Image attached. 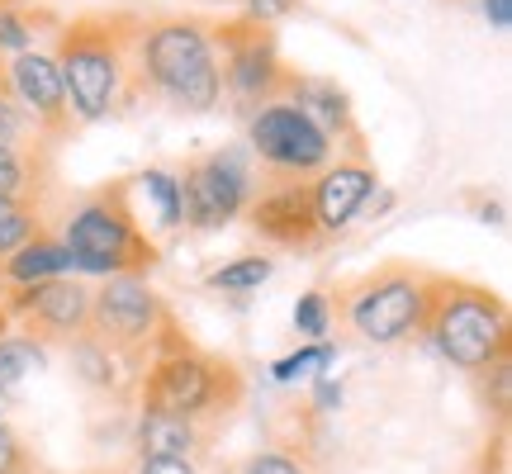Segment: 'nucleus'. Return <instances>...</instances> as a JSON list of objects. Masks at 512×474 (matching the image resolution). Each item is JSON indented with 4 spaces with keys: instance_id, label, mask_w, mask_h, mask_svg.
I'll return each mask as SVG.
<instances>
[{
    "instance_id": "23",
    "label": "nucleus",
    "mask_w": 512,
    "mask_h": 474,
    "mask_svg": "<svg viewBox=\"0 0 512 474\" xmlns=\"http://www.w3.org/2000/svg\"><path fill=\"white\" fill-rule=\"evenodd\" d=\"M332 361H337V347H332V342H313V347L294 351V356H280V361L271 365V380L290 384V380H299V375H323Z\"/></svg>"
},
{
    "instance_id": "26",
    "label": "nucleus",
    "mask_w": 512,
    "mask_h": 474,
    "mask_svg": "<svg viewBox=\"0 0 512 474\" xmlns=\"http://www.w3.org/2000/svg\"><path fill=\"white\" fill-rule=\"evenodd\" d=\"M0 474H34V456H29V446L0 422Z\"/></svg>"
},
{
    "instance_id": "9",
    "label": "nucleus",
    "mask_w": 512,
    "mask_h": 474,
    "mask_svg": "<svg viewBox=\"0 0 512 474\" xmlns=\"http://www.w3.org/2000/svg\"><path fill=\"white\" fill-rule=\"evenodd\" d=\"M171 318V304L147 285V275H110L100 280V290H91V332L143 365Z\"/></svg>"
},
{
    "instance_id": "27",
    "label": "nucleus",
    "mask_w": 512,
    "mask_h": 474,
    "mask_svg": "<svg viewBox=\"0 0 512 474\" xmlns=\"http://www.w3.org/2000/svg\"><path fill=\"white\" fill-rule=\"evenodd\" d=\"M29 38H34V29H29V15L0 10V53H5V48H10V53H24V48H29Z\"/></svg>"
},
{
    "instance_id": "12",
    "label": "nucleus",
    "mask_w": 512,
    "mask_h": 474,
    "mask_svg": "<svg viewBox=\"0 0 512 474\" xmlns=\"http://www.w3.org/2000/svg\"><path fill=\"white\" fill-rule=\"evenodd\" d=\"M247 223L261 242L285 247V252H313L323 247L318 219H313V190L309 181H280L271 190H256L247 204Z\"/></svg>"
},
{
    "instance_id": "14",
    "label": "nucleus",
    "mask_w": 512,
    "mask_h": 474,
    "mask_svg": "<svg viewBox=\"0 0 512 474\" xmlns=\"http://www.w3.org/2000/svg\"><path fill=\"white\" fill-rule=\"evenodd\" d=\"M375 185H380V176H375V162H370V157H332L309 181L318 237L332 242L337 233H347L351 223L361 219V209L370 204Z\"/></svg>"
},
{
    "instance_id": "29",
    "label": "nucleus",
    "mask_w": 512,
    "mask_h": 474,
    "mask_svg": "<svg viewBox=\"0 0 512 474\" xmlns=\"http://www.w3.org/2000/svg\"><path fill=\"white\" fill-rule=\"evenodd\" d=\"M133 474H200L195 460H162V456H138Z\"/></svg>"
},
{
    "instance_id": "25",
    "label": "nucleus",
    "mask_w": 512,
    "mask_h": 474,
    "mask_svg": "<svg viewBox=\"0 0 512 474\" xmlns=\"http://www.w3.org/2000/svg\"><path fill=\"white\" fill-rule=\"evenodd\" d=\"M238 474H309V465L290 451H256V456L242 460Z\"/></svg>"
},
{
    "instance_id": "11",
    "label": "nucleus",
    "mask_w": 512,
    "mask_h": 474,
    "mask_svg": "<svg viewBox=\"0 0 512 474\" xmlns=\"http://www.w3.org/2000/svg\"><path fill=\"white\" fill-rule=\"evenodd\" d=\"M0 309L10 313V323H24V337H34L38 347L48 342H72L91 328V285L62 275V280H43V285H19Z\"/></svg>"
},
{
    "instance_id": "16",
    "label": "nucleus",
    "mask_w": 512,
    "mask_h": 474,
    "mask_svg": "<svg viewBox=\"0 0 512 474\" xmlns=\"http://www.w3.org/2000/svg\"><path fill=\"white\" fill-rule=\"evenodd\" d=\"M48 181H53V147L48 143H0V200L43 204Z\"/></svg>"
},
{
    "instance_id": "7",
    "label": "nucleus",
    "mask_w": 512,
    "mask_h": 474,
    "mask_svg": "<svg viewBox=\"0 0 512 474\" xmlns=\"http://www.w3.org/2000/svg\"><path fill=\"white\" fill-rule=\"evenodd\" d=\"M214 38V57H219V81H223V100L233 105V114H256L261 105L285 100L294 81V67L280 57L271 24H256V19H219L209 24Z\"/></svg>"
},
{
    "instance_id": "24",
    "label": "nucleus",
    "mask_w": 512,
    "mask_h": 474,
    "mask_svg": "<svg viewBox=\"0 0 512 474\" xmlns=\"http://www.w3.org/2000/svg\"><path fill=\"white\" fill-rule=\"evenodd\" d=\"M294 332H299L304 342H328L332 304H328V294H323V290L299 294V304H294Z\"/></svg>"
},
{
    "instance_id": "20",
    "label": "nucleus",
    "mask_w": 512,
    "mask_h": 474,
    "mask_svg": "<svg viewBox=\"0 0 512 474\" xmlns=\"http://www.w3.org/2000/svg\"><path fill=\"white\" fill-rule=\"evenodd\" d=\"M43 233V204L29 200H0V261L15 256L29 237Z\"/></svg>"
},
{
    "instance_id": "4",
    "label": "nucleus",
    "mask_w": 512,
    "mask_h": 474,
    "mask_svg": "<svg viewBox=\"0 0 512 474\" xmlns=\"http://www.w3.org/2000/svg\"><path fill=\"white\" fill-rule=\"evenodd\" d=\"M422 337L437 347L441 361H451L465 375H484L512 356V313L508 299L465 275H437L427 280V313Z\"/></svg>"
},
{
    "instance_id": "28",
    "label": "nucleus",
    "mask_w": 512,
    "mask_h": 474,
    "mask_svg": "<svg viewBox=\"0 0 512 474\" xmlns=\"http://www.w3.org/2000/svg\"><path fill=\"white\" fill-rule=\"evenodd\" d=\"M299 5H304V0H242L247 19H256V24H280V19H290Z\"/></svg>"
},
{
    "instance_id": "8",
    "label": "nucleus",
    "mask_w": 512,
    "mask_h": 474,
    "mask_svg": "<svg viewBox=\"0 0 512 474\" xmlns=\"http://www.w3.org/2000/svg\"><path fill=\"white\" fill-rule=\"evenodd\" d=\"M176 190H181V219L195 233H219L233 219L247 214L256 195V171L238 147H219V152H200L176 171Z\"/></svg>"
},
{
    "instance_id": "6",
    "label": "nucleus",
    "mask_w": 512,
    "mask_h": 474,
    "mask_svg": "<svg viewBox=\"0 0 512 474\" xmlns=\"http://www.w3.org/2000/svg\"><path fill=\"white\" fill-rule=\"evenodd\" d=\"M427 280H432V271H422L413 261H384L375 271L347 280L337 299L328 294L332 318H342L370 347H399L422 332Z\"/></svg>"
},
{
    "instance_id": "13",
    "label": "nucleus",
    "mask_w": 512,
    "mask_h": 474,
    "mask_svg": "<svg viewBox=\"0 0 512 474\" xmlns=\"http://www.w3.org/2000/svg\"><path fill=\"white\" fill-rule=\"evenodd\" d=\"M5 76H10V91L19 95V105H24L29 119H34L38 138L57 147L76 128V119H72L67 86H62V76H57L53 57L24 48V53H15L10 62H5Z\"/></svg>"
},
{
    "instance_id": "17",
    "label": "nucleus",
    "mask_w": 512,
    "mask_h": 474,
    "mask_svg": "<svg viewBox=\"0 0 512 474\" xmlns=\"http://www.w3.org/2000/svg\"><path fill=\"white\" fill-rule=\"evenodd\" d=\"M62 275H76L72 271V252L62 247V237L53 233H38L29 237L15 256H5L0 261V280H10V285H43V280H62Z\"/></svg>"
},
{
    "instance_id": "2",
    "label": "nucleus",
    "mask_w": 512,
    "mask_h": 474,
    "mask_svg": "<svg viewBox=\"0 0 512 474\" xmlns=\"http://www.w3.org/2000/svg\"><path fill=\"white\" fill-rule=\"evenodd\" d=\"M138 29H143L138 10H86L57 29L53 67L67 86L76 124H100L119 110Z\"/></svg>"
},
{
    "instance_id": "3",
    "label": "nucleus",
    "mask_w": 512,
    "mask_h": 474,
    "mask_svg": "<svg viewBox=\"0 0 512 474\" xmlns=\"http://www.w3.org/2000/svg\"><path fill=\"white\" fill-rule=\"evenodd\" d=\"M138 399H143V408L176 413V418L209 432L214 422L228 418L247 399V380H242V370L228 356L190 342L185 328L171 318L166 332L157 337L152 356H147V370L138 380Z\"/></svg>"
},
{
    "instance_id": "15",
    "label": "nucleus",
    "mask_w": 512,
    "mask_h": 474,
    "mask_svg": "<svg viewBox=\"0 0 512 474\" xmlns=\"http://www.w3.org/2000/svg\"><path fill=\"white\" fill-rule=\"evenodd\" d=\"M67 361H72L76 380L100 389V394H110V399H128V394H138V380H143V361H133L124 351H114L110 342H100L91 328L72 337L67 342Z\"/></svg>"
},
{
    "instance_id": "31",
    "label": "nucleus",
    "mask_w": 512,
    "mask_h": 474,
    "mask_svg": "<svg viewBox=\"0 0 512 474\" xmlns=\"http://www.w3.org/2000/svg\"><path fill=\"white\" fill-rule=\"evenodd\" d=\"M484 15H489V24L503 34V29H512V0H484Z\"/></svg>"
},
{
    "instance_id": "19",
    "label": "nucleus",
    "mask_w": 512,
    "mask_h": 474,
    "mask_svg": "<svg viewBox=\"0 0 512 474\" xmlns=\"http://www.w3.org/2000/svg\"><path fill=\"white\" fill-rule=\"evenodd\" d=\"M48 365V347H38L24 332H5L0 337V394H15L19 384L38 375Z\"/></svg>"
},
{
    "instance_id": "1",
    "label": "nucleus",
    "mask_w": 512,
    "mask_h": 474,
    "mask_svg": "<svg viewBox=\"0 0 512 474\" xmlns=\"http://www.w3.org/2000/svg\"><path fill=\"white\" fill-rule=\"evenodd\" d=\"M166 100L181 114H209L219 110L223 81L219 57L209 38V19L195 15H143L138 43H133V67L119 105L138 100Z\"/></svg>"
},
{
    "instance_id": "10",
    "label": "nucleus",
    "mask_w": 512,
    "mask_h": 474,
    "mask_svg": "<svg viewBox=\"0 0 512 474\" xmlns=\"http://www.w3.org/2000/svg\"><path fill=\"white\" fill-rule=\"evenodd\" d=\"M247 152L275 181H309L337 157L328 133L304 110H294L290 100H275V105H261L256 114H247Z\"/></svg>"
},
{
    "instance_id": "18",
    "label": "nucleus",
    "mask_w": 512,
    "mask_h": 474,
    "mask_svg": "<svg viewBox=\"0 0 512 474\" xmlns=\"http://www.w3.org/2000/svg\"><path fill=\"white\" fill-rule=\"evenodd\" d=\"M204 427L176 418V413H157L143 408L138 413V456H162V460H190L204 446Z\"/></svg>"
},
{
    "instance_id": "21",
    "label": "nucleus",
    "mask_w": 512,
    "mask_h": 474,
    "mask_svg": "<svg viewBox=\"0 0 512 474\" xmlns=\"http://www.w3.org/2000/svg\"><path fill=\"white\" fill-rule=\"evenodd\" d=\"M271 275H275L271 256H238V261H228V266H219V271H209L204 285L219 290V294H252V290H261Z\"/></svg>"
},
{
    "instance_id": "30",
    "label": "nucleus",
    "mask_w": 512,
    "mask_h": 474,
    "mask_svg": "<svg viewBox=\"0 0 512 474\" xmlns=\"http://www.w3.org/2000/svg\"><path fill=\"white\" fill-rule=\"evenodd\" d=\"M313 408H318V413L342 408V384H337V380H318V384H313Z\"/></svg>"
},
{
    "instance_id": "5",
    "label": "nucleus",
    "mask_w": 512,
    "mask_h": 474,
    "mask_svg": "<svg viewBox=\"0 0 512 474\" xmlns=\"http://www.w3.org/2000/svg\"><path fill=\"white\" fill-rule=\"evenodd\" d=\"M62 247L72 252V271L81 275H147L162 256L157 242L138 228L133 181H105L86 190L62 219Z\"/></svg>"
},
{
    "instance_id": "22",
    "label": "nucleus",
    "mask_w": 512,
    "mask_h": 474,
    "mask_svg": "<svg viewBox=\"0 0 512 474\" xmlns=\"http://www.w3.org/2000/svg\"><path fill=\"white\" fill-rule=\"evenodd\" d=\"M138 185L147 190V200L157 204V223H162L166 233H176V228H185V219H181V190H176V171H162V166H147L143 176H138Z\"/></svg>"
}]
</instances>
